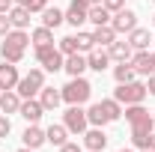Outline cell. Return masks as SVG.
Masks as SVG:
<instances>
[{"instance_id":"obj_1","label":"cell","mask_w":155,"mask_h":152,"mask_svg":"<svg viewBox=\"0 0 155 152\" xmlns=\"http://www.w3.org/2000/svg\"><path fill=\"white\" fill-rule=\"evenodd\" d=\"M125 119L131 122V140H134V146L146 149V146H149L152 125H155L152 114H149L143 104H125Z\"/></svg>"},{"instance_id":"obj_2","label":"cell","mask_w":155,"mask_h":152,"mask_svg":"<svg viewBox=\"0 0 155 152\" xmlns=\"http://www.w3.org/2000/svg\"><path fill=\"white\" fill-rule=\"evenodd\" d=\"M27 42H30V36L24 33V30H9L6 36H3V45H0V54H3V60L6 63H21L24 60V51H27Z\"/></svg>"},{"instance_id":"obj_3","label":"cell","mask_w":155,"mask_h":152,"mask_svg":"<svg viewBox=\"0 0 155 152\" xmlns=\"http://www.w3.org/2000/svg\"><path fill=\"white\" fill-rule=\"evenodd\" d=\"M119 114H122V107H119L116 98H101V101H96V104L87 111V119H90V125L101 128V125H107V122L119 119Z\"/></svg>"},{"instance_id":"obj_4","label":"cell","mask_w":155,"mask_h":152,"mask_svg":"<svg viewBox=\"0 0 155 152\" xmlns=\"http://www.w3.org/2000/svg\"><path fill=\"white\" fill-rule=\"evenodd\" d=\"M60 93H63V101H69V104H84V101L93 95V84H90L87 78H72Z\"/></svg>"},{"instance_id":"obj_5","label":"cell","mask_w":155,"mask_h":152,"mask_svg":"<svg viewBox=\"0 0 155 152\" xmlns=\"http://www.w3.org/2000/svg\"><path fill=\"white\" fill-rule=\"evenodd\" d=\"M146 84H140V81H128V84H119L116 87L114 98L119 104H143V98H146Z\"/></svg>"},{"instance_id":"obj_6","label":"cell","mask_w":155,"mask_h":152,"mask_svg":"<svg viewBox=\"0 0 155 152\" xmlns=\"http://www.w3.org/2000/svg\"><path fill=\"white\" fill-rule=\"evenodd\" d=\"M42 87H45V69H30V72L18 81V87H15V90H18L21 98H33Z\"/></svg>"},{"instance_id":"obj_7","label":"cell","mask_w":155,"mask_h":152,"mask_svg":"<svg viewBox=\"0 0 155 152\" xmlns=\"http://www.w3.org/2000/svg\"><path fill=\"white\" fill-rule=\"evenodd\" d=\"M63 125H66L72 134H84V131H87V125H90L87 111H84L81 104H69V111H66V116H63Z\"/></svg>"},{"instance_id":"obj_8","label":"cell","mask_w":155,"mask_h":152,"mask_svg":"<svg viewBox=\"0 0 155 152\" xmlns=\"http://www.w3.org/2000/svg\"><path fill=\"white\" fill-rule=\"evenodd\" d=\"M36 60L42 63V69L45 72H60L63 69V54H60V48H54V45H45V48H36Z\"/></svg>"},{"instance_id":"obj_9","label":"cell","mask_w":155,"mask_h":152,"mask_svg":"<svg viewBox=\"0 0 155 152\" xmlns=\"http://www.w3.org/2000/svg\"><path fill=\"white\" fill-rule=\"evenodd\" d=\"M87 18H90V3H87V0H72L69 9H66V21H69L72 27H81Z\"/></svg>"},{"instance_id":"obj_10","label":"cell","mask_w":155,"mask_h":152,"mask_svg":"<svg viewBox=\"0 0 155 152\" xmlns=\"http://www.w3.org/2000/svg\"><path fill=\"white\" fill-rule=\"evenodd\" d=\"M110 27H114L116 33H131L137 27V15L131 12V9H119L114 15V21H110Z\"/></svg>"},{"instance_id":"obj_11","label":"cell","mask_w":155,"mask_h":152,"mask_svg":"<svg viewBox=\"0 0 155 152\" xmlns=\"http://www.w3.org/2000/svg\"><path fill=\"white\" fill-rule=\"evenodd\" d=\"M21 140H24V146H27V149H39L42 143H48V137H45V131L39 128L36 122H30V125L24 128V134H21Z\"/></svg>"},{"instance_id":"obj_12","label":"cell","mask_w":155,"mask_h":152,"mask_svg":"<svg viewBox=\"0 0 155 152\" xmlns=\"http://www.w3.org/2000/svg\"><path fill=\"white\" fill-rule=\"evenodd\" d=\"M18 114L27 119V122H39L42 119V114H45V107H42V101H36V98H24L18 107Z\"/></svg>"},{"instance_id":"obj_13","label":"cell","mask_w":155,"mask_h":152,"mask_svg":"<svg viewBox=\"0 0 155 152\" xmlns=\"http://www.w3.org/2000/svg\"><path fill=\"white\" fill-rule=\"evenodd\" d=\"M128 63H131V69H134L137 75H152L155 69H152V54H146V51H137V54H131V60H128Z\"/></svg>"},{"instance_id":"obj_14","label":"cell","mask_w":155,"mask_h":152,"mask_svg":"<svg viewBox=\"0 0 155 152\" xmlns=\"http://www.w3.org/2000/svg\"><path fill=\"white\" fill-rule=\"evenodd\" d=\"M87 66L93 69V72H104L107 66H110V51H98V48H93L90 54H87Z\"/></svg>"},{"instance_id":"obj_15","label":"cell","mask_w":155,"mask_h":152,"mask_svg":"<svg viewBox=\"0 0 155 152\" xmlns=\"http://www.w3.org/2000/svg\"><path fill=\"white\" fill-rule=\"evenodd\" d=\"M18 69H15V63H6L3 60V66H0V87L3 90H15L18 87Z\"/></svg>"},{"instance_id":"obj_16","label":"cell","mask_w":155,"mask_h":152,"mask_svg":"<svg viewBox=\"0 0 155 152\" xmlns=\"http://www.w3.org/2000/svg\"><path fill=\"white\" fill-rule=\"evenodd\" d=\"M39 101H42L45 111H57L60 101H63V93L54 90V87H42V90H39Z\"/></svg>"},{"instance_id":"obj_17","label":"cell","mask_w":155,"mask_h":152,"mask_svg":"<svg viewBox=\"0 0 155 152\" xmlns=\"http://www.w3.org/2000/svg\"><path fill=\"white\" fill-rule=\"evenodd\" d=\"M84 146L93 152H101L107 146V134L101 131V128H93V131H84Z\"/></svg>"},{"instance_id":"obj_18","label":"cell","mask_w":155,"mask_h":152,"mask_svg":"<svg viewBox=\"0 0 155 152\" xmlns=\"http://www.w3.org/2000/svg\"><path fill=\"white\" fill-rule=\"evenodd\" d=\"M63 69H66L72 78H81V75H84V69H90V66H87V57H81V51H75V54H69V57H66Z\"/></svg>"},{"instance_id":"obj_19","label":"cell","mask_w":155,"mask_h":152,"mask_svg":"<svg viewBox=\"0 0 155 152\" xmlns=\"http://www.w3.org/2000/svg\"><path fill=\"white\" fill-rule=\"evenodd\" d=\"M18 107H21V95L18 93H12V90H3L0 93V111L3 114H18Z\"/></svg>"},{"instance_id":"obj_20","label":"cell","mask_w":155,"mask_h":152,"mask_svg":"<svg viewBox=\"0 0 155 152\" xmlns=\"http://www.w3.org/2000/svg\"><path fill=\"white\" fill-rule=\"evenodd\" d=\"M9 24H12L15 30H24V27L30 24V9H27V6H12V9H9Z\"/></svg>"},{"instance_id":"obj_21","label":"cell","mask_w":155,"mask_h":152,"mask_svg":"<svg viewBox=\"0 0 155 152\" xmlns=\"http://www.w3.org/2000/svg\"><path fill=\"white\" fill-rule=\"evenodd\" d=\"M93 42H96V45H101V48H104V45L110 48V45L116 42V30L110 27V24H104V27H96V30H93Z\"/></svg>"},{"instance_id":"obj_22","label":"cell","mask_w":155,"mask_h":152,"mask_svg":"<svg viewBox=\"0 0 155 152\" xmlns=\"http://www.w3.org/2000/svg\"><path fill=\"white\" fill-rule=\"evenodd\" d=\"M66 21V12H60L57 6L51 9V6H45V12H42V27H48V30H54Z\"/></svg>"},{"instance_id":"obj_23","label":"cell","mask_w":155,"mask_h":152,"mask_svg":"<svg viewBox=\"0 0 155 152\" xmlns=\"http://www.w3.org/2000/svg\"><path fill=\"white\" fill-rule=\"evenodd\" d=\"M128 45H131L134 51H146V45H149V30H143V27H134V30L128 33Z\"/></svg>"},{"instance_id":"obj_24","label":"cell","mask_w":155,"mask_h":152,"mask_svg":"<svg viewBox=\"0 0 155 152\" xmlns=\"http://www.w3.org/2000/svg\"><path fill=\"white\" fill-rule=\"evenodd\" d=\"M107 51H110V60H119V63H128V60H131V51H134V48H131L128 42H114V45H110Z\"/></svg>"},{"instance_id":"obj_25","label":"cell","mask_w":155,"mask_h":152,"mask_svg":"<svg viewBox=\"0 0 155 152\" xmlns=\"http://www.w3.org/2000/svg\"><path fill=\"white\" fill-rule=\"evenodd\" d=\"M30 42H33V48H45V45H54V33H51L48 27H36V30L30 33Z\"/></svg>"},{"instance_id":"obj_26","label":"cell","mask_w":155,"mask_h":152,"mask_svg":"<svg viewBox=\"0 0 155 152\" xmlns=\"http://www.w3.org/2000/svg\"><path fill=\"white\" fill-rule=\"evenodd\" d=\"M66 134H69L66 125H48V128H45L48 143H54V146H63V143H66Z\"/></svg>"},{"instance_id":"obj_27","label":"cell","mask_w":155,"mask_h":152,"mask_svg":"<svg viewBox=\"0 0 155 152\" xmlns=\"http://www.w3.org/2000/svg\"><path fill=\"white\" fill-rule=\"evenodd\" d=\"M87 21H93L96 27H104V24H110V12L98 3V6H90V18Z\"/></svg>"},{"instance_id":"obj_28","label":"cell","mask_w":155,"mask_h":152,"mask_svg":"<svg viewBox=\"0 0 155 152\" xmlns=\"http://www.w3.org/2000/svg\"><path fill=\"white\" fill-rule=\"evenodd\" d=\"M134 69H131V63H119L114 69V78H116V84H128V81H134Z\"/></svg>"},{"instance_id":"obj_29","label":"cell","mask_w":155,"mask_h":152,"mask_svg":"<svg viewBox=\"0 0 155 152\" xmlns=\"http://www.w3.org/2000/svg\"><path fill=\"white\" fill-rule=\"evenodd\" d=\"M78 51H87V54H90V51H93V48H96V42H93V33H78Z\"/></svg>"},{"instance_id":"obj_30","label":"cell","mask_w":155,"mask_h":152,"mask_svg":"<svg viewBox=\"0 0 155 152\" xmlns=\"http://www.w3.org/2000/svg\"><path fill=\"white\" fill-rule=\"evenodd\" d=\"M75 51H78V39L75 36H63L60 39V54L69 57V54H75Z\"/></svg>"},{"instance_id":"obj_31","label":"cell","mask_w":155,"mask_h":152,"mask_svg":"<svg viewBox=\"0 0 155 152\" xmlns=\"http://www.w3.org/2000/svg\"><path fill=\"white\" fill-rule=\"evenodd\" d=\"M24 6H27V9H30V15H33V12H45V6H48V0H27Z\"/></svg>"},{"instance_id":"obj_32","label":"cell","mask_w":155,"mask_h":152,"mask_svg":"<svg viewBox=\"0 0 155 152\" xmlns=\"http://www.w3.org/2000/svg\"><path fill=\"white\" fill-rule=\"evenodd\" d=\"M101 6L107 12H119V9H125V0H101Z\"/></svg>"},{"instance_id":"obj_33","label":"cell","mask_w":155,"mask_h":152,"mask_svg":"<svg viewBox=\"0 0 155 152\" xmlns=\"http://www.w3.org/2000/svg\"><path fill=\"white\" fill-rule=\"evenodd\" d=\"M9 131H12V122H9V116H0V140H3Z\"/></svg>"},{"instance_id":"obj_34","label":"cell","mask_w":155,"mask_h":152,"mask_svg":"<svg viewBox=\"0 0 155 152\" xmlns=\"http://www.w3.org/2000/svg\"><path fill=\"white\" fill-rule=\"evenodd\" d=\"M9 30H12V24H9V15H3V12H0V39L6 36Z\"/></svg>"},{"instance_id":"obj_35","label":"cell","mask_w":155,"mask_h":152,"mask_svg":"<svg viewBox=\"0 0 155 152\" xmlns=\"http://www.w3.org/2000/svg\"><path fill=\"white\" fill-rule=\"evenodd\" d=\"M60 152H84V149H81L78 143H69V140H66V143L60 146Z\"/></svg>"},{"instance_id":"obj_36","label":"cell","mask_w":155,"mask_h":152,"mask_svg":"<svg viewBox=\"0 0 155 152\" xmlns=\"http://www.w3.org/2000/svg\"><path fill=\"white\" fill-rule=\"evenodd\" d=\"M12 6H15V0H0V12H3V15H9Z\"/></svg>"},{"instance_id":"obj_37","label":"cell","mask_w":155,"mask_h":152,"mask_svg":"<svg viewBox=\"0 0 155 152\" xmlns=\"http://www.w3.org/2000/svg\"><path fill=\"white\" fill-rule=\"evenodd\" d=\"M146 90H149V93L155 95V72H152V75H149V84H146Z\"/></svg>"},{"instance_id":"obj_38","label":"cell","mask_w":155,"mask_h":152,"mask_svg":"<svg viewBox=\"0 0 155 152\" xmlns=\"http://www.w3.org/2000/svg\"><path fill=\"white\" fill-rule=\"evenodd\" d=\"M146 149H152V152H155V134H149V146H146Z\"/></svg>"},{"instance_id":"obj_39","label":"cell","mask_w":155,"mask_h":152,"mask_svg":"<svg viewBox=\"0 0 155 152\" xmlns=\"http://www.w3.org/2000/svg\"><path fill=\"white\" fill-rule=\"evenodd\" d=\"M87 3H90V6H98V3H101V0H87Z\"/></svg>"},{"instance_id":"obj_40","label":"cell","mask_w":155,"mask_h":152,"mask_svg":"<svg viewBox=\"0 0 155 152\" xmlns=\"http://www.w3.org/2000/svg\"><path fill=\"white\" fill-rule=\"evenodd\" d=\"M15 3H18V6H24V3H27V0H15Z\"/></svg>"},{"instance_id":"obj_41","label":"cell","mask_w":155,"mask_h":152,"mask_svg":"<svg viewBox=\"0 0 155 152\" xmlns=\"http://www.w3.org/2000/svg\"><path fill=\"white\" fill-rule=\"evenodd\" d=\"M18 152H33V149H27V146H24V149H18Z\"/></svg>"},{"instance_id":"obj_42","label":"cell","mask_w":155,"mask_h":152,"mask_svg":"<svg viewBox=\"0 0 155 152\" xmlns=\"http://www.w3.org/2000/svg\"><path fill=\"white\" fill-rule=\"evenodd\" d=\"M152 69H155V54H152Z\"/></svg>"},{"instance_id":"obj_43","label":"cell","mask_w":155,"mask_h":152,"mask_svg":"<svg viewBox=\"0 0 155 152\" xmlns=\"http://www.w3.org/2000/svg\"><path fill=\"white\" fill-rule=\"evenodd\" d=\"M119 152H131V149H119Z\"/></svg>"},{"instance_id":"obj_44","label":"cell","mask_w":155,"mask_h":152,"mask_svg":"<svg viewBox=\"0 0 155 152\" xmlns=\"http://www.w3.org/2000/svg\"><path fill=\"white\" fill-rule=\"evenodd\" d=\"M84 152H93V149H84Z\"/></svg>"},{"instance_id":"obj_45","label":"cell","mask_w":155,"mask_h":152,"mask_svg":"<svg viewBox=\"0 0 155 152\" xmlns=\"http://www.w3.org/2000/svg\"><path fill=\"white\" fill-rule=\"evenodd\" d=\"M143 152H152V149H143Z\"/></svg>"},{"instance_id":"obj_46","label":"cell","mask_w":155,"mask_h":152,"mask_svg":"<svg viewBox=\"0 0 155 152\" xmlns=\"http://www.w3.org/2000/svg\"><path fill=\"white\" fill-rule=\"evenodd\" d=\"M152 24H155V15H152Z\"/></svg>"},{"instance_id":"obj_47","label":"cell","mask_w":155,"mask_h":152,"mask_svg":"<svg viewBox=\"0 0 155 152\" xmlns=\"http://www.w3.org/2000/svg\"><path fill=\"white\" fill-rule=\"evenodd\" d=\"M0 93H3V87H0Z\"/></svg>"},{"instance_id":"obj_48","label":"cell","mask_w":155,"mask_h":152,"mask_svg":"<svg viewBox=\"0 0 155 152\" xmlns=\"http://www.w3.org/2000/svg\"><path fill=\"white\" fill-rule=\"evenodd\" d=\"M152 119H155V116H152Z\"/></svg>"}]
</instances>
